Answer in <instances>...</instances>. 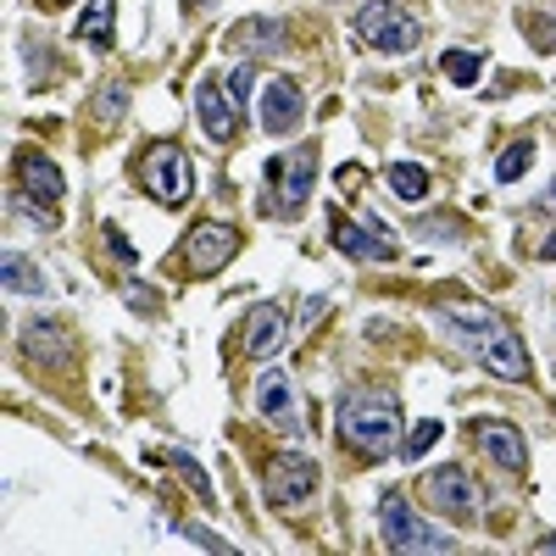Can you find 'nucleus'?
Masks as SVG:
<instances>
[{
	"label": "nucleus",
	"instance_id": "obj_1",
	"mask_svg": "<svg viewBox=\"0 0 556 556\" xmlns=\"http://www.w3.org/2000/svg\"><path fill=\"white\" fill-rule=\"evenodd\" d=\"M334 429L362 456H390L401 451V406L390 395H351L334 412Z\"/></svg>",
	"mask_w": 556,
	"mask_h": 556
},
{
	"label": "nucleus",
	"instance_id": "obj_2",
	"mask_svg": "<svg viewBox=\"0 0 556 556\" xmlns=\"http://www.w3.org/2000/svg\"><path fill=\"white\" fill-rule=\"evenodd\" d=\"M379 534H384V545L401 551V556H412V551H434V556L462 551L451 534H440V529H429L424 518H417L401 490H384V495H379Z\"/></svg>",
	"mask_w": 556,
	"mask_h": 556
},
{
	"label": "nucleus",
	"instance_id": "obj_3",
	"mask_svg": "<svg viewBox=\"0 0 556 556\" xmlns=\"http://www.w3.org/2000/svg\"><path fill=\"white\" fill-rule=\"evenodd\" d=\"M356 34L374 45V51H390V56H406L424 45V28H417V17H406L395 0H367V7L356 12Z\"/></svg>",
	"mask_w": 556,
	"mask_h": 556
},
{
	"label": "nucleus",
	"instance_id": "obj_4",
	"mask_svg": "<svg viewBox=\"0 0 556 556\" xmlns=\"http://www.w3.org/2000/svg\"><path fill=\"white\" fill-rule=\"evenodd\" d=\"M317 462L301 456V451H278L267 462V506H278V513H301V506L317 495Z\"/></svg>",
	"mask_w": 556,
	"mask_h": 556
},
{
	"label": "nucleus",
	"instance_id": "obj_5",
	"mask_svg": "<svg viewBox=\"0 0 556 556\" xmlns=\"http://www.w3.org/2000/svg\"><path fill=\"white\" fill-rule=\"evenodd\" d=\"M139 178H146V195H156L162 206H184L195 190V167L178 146H151L139 162Z\"/></svg>",
	"mask_w": 556,
	"mask_h": 556
},
{
	"label": "nucleus",
	"instance_id": "obj_6",
	"mask_svg": "<svg viewBox=\"0 0 556 556\" xmlns=\"http://www.w3.org/2000/svg\"><path fill=\"white\" fill-rule=\"evenodd\" d=\"M267 184H273V212H301L317 184V146H295L290 156H273Z\"/></svg>",
	"mask_w": 556,
	"mask_h": 556
},
{
	"label": "nucleus",
	"instance_id": "obj_7",
	"mask_svg": "<svg viewBox=\"0 0 556 556\" xmlns=\"http://www.w3.org/2000/svg\"><path fill=\"white\" fill-rule=\"evenodd\" d=\"M240 256V228L235 223H223V217H212V223H201L190 240H184V267H190L195 278H212V273H223L228 262Z\"/></svg>",
	"mask_w": 556,
	"mask_h": 556
},
{
	"label": "nucleus",
	"instance_id": "obj_8",
	"mask_svg": "<svg viewBox=\"0 0 556 556\" xmlns=\"http://www.w3.org/2000/svg\"><path fill=\"white\" fill-rule=\"evenodd\" d=\"M329 240L334 251L356 256V262H395L401 256V240L379 223H351V217H329Z\"/></svg>",
	"mask_w": 556,
	"mask_h": 556
},
{
	"label": "nucleus",
	"instance_id": "obj_9",
	"mask_svg": "<svg viewBox=\"0 0 556 556\" xmlns=\"http://www.w3.org/2000/svg\"><path fill=\"white\" fill-rule=\"evenodd\" d=\"M424 501L434 506V513H445V518H473L479 513V484L468 479V468H429L424 473Z\"/></svg>",
	"mask_w": 556,
	"mask_h": 556
},
{
	"label": "nucleus",
	"instance_id": "obj_10",
	"mask_svg": "<svg viewBox=\"0 0 556 556\" xmlns=\"http://www.w3.org/2000/svg\"><path fill=\"white\" fill-rule=\"evenodd\" d=\"M256 412L267 417L273 429L301 434V406H295V384H290V374H278V367H267V374L256 379Z\"/></svg>",
	"mask_w": 556,
	"mask_h": 556
},
{
	"label": "nucleus",
	"instance_id": "obj_11",
	"mask_svg": "<svg viewBox=\"0 0 556 556\" xmlns=\"http://www.w3.org/2000/svg\"><path fill=\"white\" fill-rule=\"evenodd\" d=\"M17 178H23V195L34 201V206H62V195H67V178H62V167L51 162V156H39V151H17Z\"/></svg>",
	"mask_w": 556,
	"mask_h": 556
},
{
	"label": "nucleus",
	"instance_id": "obj_12",
	"mask_svg": "<svg viewBox=\"0 0 556 556\" xmlns=\"http://www.w3.org/2000/svg\"><path fill=\"white\" fill-rule=\"evenodd\" d=\"M228 45L245 51V62L251 56H285L290 51V23L285 17H245V23L228 28Z\"/></svg>",
	"mask_w": 556,
	"mask_h": 556
},
{
	"label": "nucleus",
	"instance_id": "obj_13",
	"mask_svg": "<svg viewBox=\"0 0 556 556\" xmlns=\"http://www.w3.org/2000/svg\"><path fill=\"white\" fill-rule=\"evenodd\" d=\"M306 117V96H301V84L295 78H273L262 89V128L267 134H295Z\"/></svg>",
	"mask_w": 556,
	"mask_h": 556
},
{
	"label": "nucleus",
	"instance_id": "obj_14",
	"mask_svg": "<svg viewBox=\"0 0 556 556\" xmlns=\"http://www.w3.org/2000/svg\"><path fill=\"white\" fill-rule=\"evenodd\" d=\"M195 117H201V134L212 139V146H228V139H235V128H240V106L228 101L212 78L195 84Z\"/></svg>",
	"mask_w": 556,
	"mask_h": 556
},
{
	"label": "nucleus",
	"instance_id": "obj_15",
	"mask_svg": "<svg viewBox=\"0 0 556 556\" xmlns=\"http://www.w3.org/2000/svg\"><path fill=\"white\" fill-rule=\"evenodd\" d=\"M479 362H484V374L490 379H506V384H523L529 379V351L513 329H495L484 345H479Z\"/></svg>",
	"mask_w": 556,
	"mask_h": 556
},
{
	"label": "nucleus",
	"instance_id": "obj_16",
	"mask_svg": "<svg viewBox=\"0 0 556 556\" xmlns=\"http://www.w3.org/2000/svg\"><path fill=\"white\" fill-rule=\"evenodd\" d=\"M473 440L484 445V456L495 462L501 473H523L529 451H523V434H518L513 424H501V417H479V424H473Z\"/></svg>",
	"mask_w": 556,
	"mask_h": 556
},
{
	"label": "nucleus",
	"instance_id": "obj_17",
	"mask_svg": "<svg viewBox=\"0 0 556 556\" xmlns=\"http://www.w3.org/2000/svg\"><path fill=\"white\" fill-rule=\"evenodd\" d=\"M285 340H290L285 306H256V312H251V329H245V356H251V362H267V356L285 351Z\"/></svg>",
	"mask_w": 556,
	"mask_h": 556
},
{
	"label": "nucleus",
	"instance_id": "obj_18",
	"mask_svg": "<svg viewBox=\"0 0 556 556\" xmlns=\"http://www.w3.org/2000/svg\"><path fill=\"white\" fill-rule=\"evenodd\" d=\"M440 312H445V323H451V334L468 345L473 356H479V345L501 329V317H495L490 306H479V301H468V306H440Z\"/></svg>",
	"mask_w": 556,
	"mask_h": 556
},
{
	"label": "nucleus",
	"instance_id": "obj_19",
	"mask_svg": "<svg viewBox=\"0 0 556 556\" xmlns=\"http://www.w3.org/2000/svg\"><path fill=\"white\" fill-rule=\"evenodd\" d=\"M23 356H34L39 367H56V362H67V329L62 323H51V317H34L28 329H23Z\"/></svg>",
	"mask_w": 556,
	"mask_h": 556
},
{
	"label": "nucleus",
	"instance_id": "obj_20",
	"mask_svg": "<svg viewBox=\"0 0 556 556\" xmlns=\"http://www.w3.org/2000/svg\"><path fill=\"white\" fill-rule=\"evenodd\" d=\"M112 23H117V0H89L84 17L73 23V39H78V45H96V51H106V45H112Z\"/></svg>",
	"mask_w": 556,
	"mask_h": 556
},
{
	"label": "nucleus",
	"instance_id": "obj_21",
	"mask_svg": "<svg viewBox=\"0 0 556 556\" xmlns=\"http://www.w3.org/2000/svg\"><path fill=\"white\" fill-rule=\"evenodd\" d=\"M384 184H390V195L395 201H406V206H417V201H424L429 195V167H417V162H395L390 173H384Z\"/></svg>",
	"mask_w": 556,
	"mask_h": 556
},
{
	"label": "nucleus",
	"instance_id": "obj_22",
	"mask_svg": "<svg viewBox=\"0 0 556 556\" xmlns=\"http://www.w3.org/2000/svg\"><path fill=\"white\" fill-rule=\"evenodd\" d=\"M0 267H7L0 278H7V290H12V295H45V290H51V285H45V273H39L23 251H7V262H0Z\"/></svg>",
	"mask_w": 556,
	"mask_h": 556
},
{
	"label": "nucleus",
	"instance_id": "obj_23",
	"mask_svg": "<svg viewBox=\"0 0 556 556\" xmlns=\"http://www.w3.org/2000/svg\"><path fill=\"white\" fill-rule=\"evenodd\" d=\"M440 73H445L451 84L468 89V84H479V73H484V51H445V56H440Z\"/></svg>",
	"mask_w": 556,
	"mask_h": 556
},
{
	"label": "nucleus",
	"instance_id": "obj_24",
	"mask_svg": "<svg viewBox=\"0 0 556 556\" xmlns=\"http://www.w3.org/2000/svg\"><path fill=\"white\" fill-rule=\"evenodd\" d=\"M162 456H167V462H173V468H178V473H184V479H190V484H195V495H201V501H206V506H212V501H217V495H212V479H206V468H201V462H195V456H190V451H178V445H167V451H162Z\"/></svg>",
	"mask_w": 556,
	"mask_h": 556
},
{
	"label": "nucleus",
	"instance_id": "obj_25",
	"mask_svg": "<svg viewBox=\"0 0 556 556\" xmlns=\"http://www.w3.org/2000/svg\"><path fill=\"white\" fill-rule=\"evenodd\" d=\"M529 162H534V146H529V139H518V146H506V151H501L495 178H501V184H513V178H523V173H529Z\"/></svg>",
	"mask_w": 556,
	"mask_h": 556
},
{
	"label": "nucleus",
	"instance_id": "obj_26",
	"mask_svg": "<svg viewBox=\"0 0 556 556\" xmlns=\"http://www.w3.org/2000/svg\"><path fill=\"white\" fill-rule=\"evenodd\" d=\"M440 434H445V429L434 424V417H424V424H417V429L406 434L401 456H406V462H424V451H434V440H440Z\"/></svg>",
	"mask_w": 556,
	"mask_h": 556
},
{
	"label": "nucleus",
	"instance_id": "obj_27",
	"mask_svg": "<svg viewBox=\"0 0 556 556\" xmlns=\"http://www.w3.org/2000/svg\"><path fill=\"white\" fill-rule=\"evenodd\" d=\"M523 34L540 45V51H556V12H529L523 17Z\"/></svg>",
	"mask_w": 556,
	"mask_h": 556
},
{
	"label": "nucleus",
	"instance_id": "obj_28",
	"mask_svg": "<svg viewBox=\"0 0 556 556\" xmlns=\"http://www.w3.org/2000/svg\"><path fill=\"white\" fill-rule=\"evenodd\" d=\"M123 112H128V89H123V84H106L101 96H96V117L112 123V117H123Z\"/></svg>",
	"mask_w": 556,
	"mask_h": 556
},
{
	"label": "nucleus",
	"instance_id": "obj_29",
	"mask_svg": "<svg viewBox=\"0 0 556 556\" xmlns=\"http://www.w3.org/2000/svg\"><path fill=\"white\" fill-rule=\"evenodd\" d=\"M251 89H256V73H251V62H240L235 73H228V101L245 112V96H251Z\"/></svg>",
	"mask_w": 556,
	"mask_h": 556
},
{
	"label": "nucleus",
	"instance_id": "obj_30",
	"mask_svg": "<svg viewBox=\"0 0 556 556\" xmlns=\"http://www.w3.org/2000/svg\"><path fill=\"white\" fill-rule=\"evenodd\" d=\"M106 245H112V256H117L123 267H139V251L128 245V235H123V228H106Z\"/></svg>",
	"mask_w": 556,
	"mask_h": 556
},
{
	"label": "nucleus",
	"instance_id": "obj_31",
	"mask_svg": "<svg viewBox=\"0 0 556 556\" xmlns=\"http://www.w3.org/2000/svg\"><path fill=\"white\" fill-rule=\"evenodd\" d=\"M424 235L451 245V240H462V228H456V217H445V212H440V217H429V228H424Z\"/></svg>",
	"mask_w": 556,
	"mask_h": 556
},
{
	"label": "nucleus",
	"instance_id": "obj_32",
	"mask_svg": "<svg viewBox=\"0 0 556 556\" xmlns=\"http://www.w3.org/2000/svg\"><path fill=\"white\" fill-rule=\"evenodd\" d=\"M178 534H184V540H190V545H206V551H228V545H223L217 534H206L201 523H178Z\"/></svg>",
	"mask_w": 556,
	"mask_h": 556
},
{
	"label": "nucleus",
	"instance_id": "obj_33",
	"mask_svg": "<svg viewBox=\"0 0 556 556\" xmlns=\"http://www.w3.org/2000/svg\"><path fill=\"white\" fill-rule=\"evenodd\" d=\"M123 295H128V306H134V312H146V317L156 312V295H151L146 285H123Z\"/></svg>",
	"mask_w": 556,
	"mask_h": 556
},
{
	"label": "nucleus",
	"instance_id": "obj_34",
	"mask_svg": "<svg viewBox=\"0 0 556 556\" xmlns=\"http://www.w3.org/2000/svg\"><path fill=\"white\" fill-rule=\"evenodd\" d=\"M534 551H540V556H551V551H556V534H545V540H534Z\"/></svg>",
	"mask_w": 556,
	"mask_h": 556
},
{
	"label": "nucleus",
	"instance_id": "obj_35",
	"mask_svg": "<svg viewBox=\"0 0 556 556\" xmlns=\"http://www.w3.org/2000/svg\"><path fill=\"white\" fill-rule=\"evenodd\" d=\"M540 256H545V262H556V235H551V240L540 245Z\"/></svg>",
	"mask_w": 556,
	"mask_h": 556
},
{
	"label": "nucleus",
	"instance_id": "obj_36",
	"mask_svg": "<svg viewBox=\"0 0 556 556\" xmlns=\"http://www.w3.org/2000/svg\"><path fill=\"white\" fill-rule=\"evenodd\" d=\"M545 206H556V178H551V190H545Z\"/></svg>",
	"mask_w": 556,
	"mask_h": 556
},
{
	"label": "nucleus",
	"instance_id": "obj_37",
	"mask_svg": "<svg viewBox=\"0 0 556 556\" xmlns=\"http://www.w3.org/2000/svg\"><path fill=\"white\" fill-rule=\"evenodd\" d=\"M190 7H212V0H190Z\"/></svg>",
	"mask_w": 556,
	"mask_h": 556
}]
</instances>
